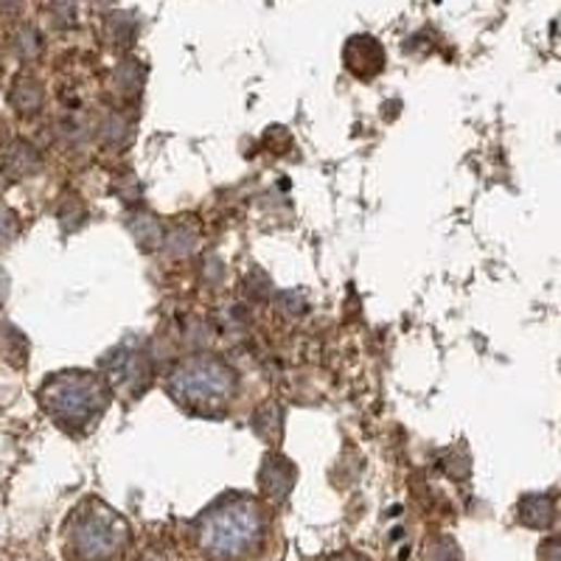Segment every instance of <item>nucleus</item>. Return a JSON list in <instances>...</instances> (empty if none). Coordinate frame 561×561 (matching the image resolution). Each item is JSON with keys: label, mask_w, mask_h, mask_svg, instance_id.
Segmentation results:
<instances>
[{"label": "nucleus", "mask_w": 561, "mask_h": 561, "mask_svg": "<svg viewBox=\"0 0 561 561\" xmlns=\"http://www.w3.org/2000/svg\"><path fill=\"white\" fill-rule=\"evenodd\" d=\"M454 559H458V550H454V545L449 539H441V541H435V545H429L427 561H454Z\"/></svg>", "instance_id": "nucleus-10"}, {"label": "nucleus", "mask_w": 561, "mask_h": 561, "mask_svg": "<svg viewBox=\"0 0 561 561\" xmlns=\"http://www.w3.org/2000/svg\"><path fill=\"white\" fill-rule=\"evenodd\" d=\"M108 365V379L110 388H115L124 396H138L140 390L147 388L149 379V365L147 357L140 351H133V348L121 346L119 351L110 354V360L104 362Z\"/></svg>", "instance_id": "nucleus-5"}, {"label": "nucleus", "mask_w": 561, "mask_h": 561, "mask_svg": "<svg viewBox=\"0 0 561 561\" xmlns=\"http://www.w3.org/2000/svg\"><path fill=\"white\" fill-rule=\"evenodd\" d=\"M342 62L354 76L360 79H374L385 67V48L379 46L376 37L371 34H360V37H351L346 42V51H342Z\"/></svg>", "instance_id": "nucleus-6"}, {"label": "nucleus", "mask_w": 561, "mask_h": 561, "mask_svg": "<svg viewBox=\"0 0 561 561\" xmlns=\"http://www.w3.org/2000/svg\"><path fill=\"white\" fill-rule=\"evenodd\" d=\"M295 486V466L280 458V454H267L264 466H261V491L267 495V500L284 502Z\"/></svg>", "instance_id": "nucleus-7"}, {"label": "nucleus", "mask_w": 561, "mask_h": 561, "mask_svg": "<svg viewBox=\"0 0 561 561\" xmlns=\"http://www.w3.org/2000/svg\"><path fill=\"white\" fill-rule=\"evenodd\" d=\"M520 522L528 528H550L556 520V497L553 495H528L520 500Z\"/></svg>", "instance_id": "nucleus-8"}, {"label": "nucleus", "mask_w": 561, "mask_h": 561, "mask_svg": "<svg viewBox=\"0 0 561 561\" xmlns=\"http://www.w3.org/2000/svg\"><path fill=\"white\" fill-rule=\"evenodd\" d=\"M539 559L541 561H559V541L556 539L545 541V548L539 550Z\"/></svg>", "instance_id": "nucleus-11"}, {"label": "nucleus", "mask_w": 561, "mask_h": 561, "mask_svg": "<svg viewBox=\"0 0 561 561\" xmlns=\"http://www.w3.org/2000/svg\"><path fill=\"white\" fill-rule=\"evenodd\" d=\"M110 394L99 376L85 371H67L46 382L40 390V404L57 424L65 429L94 427L101 413L108 410Z\"/></svg>", "instance_id": "nucleus-3"}, {"label": "nucleus", "mask_w": 561, "mask_h": 561, "mask_svg": "<svg viewBox=\"0 0 561 561\" xmlns=\"http://www.w3.org/2000/svg\"><path fill=\"white\" fill-rule=\"evenodd\" d=\"M42 99H46V94H42V85L34 76H17V82H14L12 87V104L21 113H37V110L42 108Z\"/></svg>", "instance_id": "nucleus-9"}, {"label": "nucleus", "mask_w": 561, "mask_h": 561, "mask_svg": "<svg viewBox=\"0 0 561 561\" xmlns=\"http://www.w3.org/2000/svg\"><path fill=\"white\" fill-rule=\"evenodd\" d=\"M332 561H365V559H357V556H340V559H332Z\"/></svg>", "instance_id": "nucleus-12"}, {"label": "nucleus", "mask_w": 561, "mask_h": 561, "mask_svg": "<svg viewBox=\"0 0 561 561\" xmlns=\"http://www.w3.org/2000/svg\"><path fill=\"white\" fill-rule=\"evenodd\" d=\"M0 561H9V556L3 553V550H0Z\"/></svg>", "instance_id": "nucleus-13"}, {"label": "nucleus", "mask_w": 561, "mask_h": 561, "mask_svg": "<svg viewBox=\"0 0 561 561\" xmlns=\"http://www.w3.org/2000/svg\"><path fill=\"white\" fill-rule=\"evenodd\" d=\"M169 390L183 408L200 410V413H214L222 410L236 394L234 367L214 357H197V360L183 362L169 379Z\"/></svg>", "instance_id": "nucleus-4"}, {"label": "nucleus", "mask_w": 561, "mask_h": 561, "mask_svg": "<svg viewBox=\"0 0 561 561\" xmlns=\"http://www.w3.org/2000/svg\"><path fill=\"white\" fill-rule=\"evenodd\" d=\"M267 536V514L255 497L230 495L208 508L197 528L202 553L220 561L250 559Z\"/></svg>", "instance_id": "nucleus-1"}, {"label": "nucleus", "mask_w": 561, "mask_h": 561, "mask_svg": "<svg viewBox=\"0 0 561 561\" xmlns=\"http://www.w3.org/2000/svg\"><path fill=\"white\" fill-rule=\"evenodd\" d=\"M129 548L127 520L90 497L71 511L65 522L67 561H119Z\"/></svg>", "instance_id": "nucleus-2"}]
</instances>
